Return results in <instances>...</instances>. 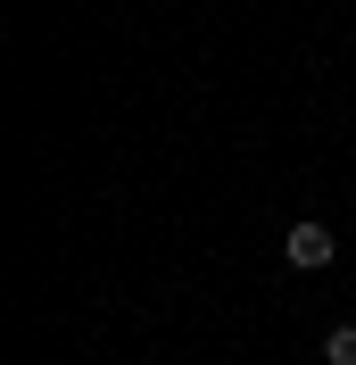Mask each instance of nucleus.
Returning <instances> with one entry per match:
<instances>
[{
  "mask_svg": "<svg viewBox=\"0 0 356 365\" xmlns=\"http://www.w3.org/2000/svg\"><path fill=\"white\" fill-rule=\"evenodd\" d=\"M323 365H356V324H332L323 332Z\"/></svg>",
  "mask_w": 356,
  "mask_h": 365,
  "instance_id": "2",
  "label": "nucleus"
},
{
  "mask_svg": "<svg viewBox=\"0 0 356 365\" xmlns=\"http://www.w3.org/2000/svg\"><path fill=\"white\" fill-rule=\"evenodd\" d=\"M282 257H290L298 274H323V266L340 257V232H332V225H290V232H282Z\"/></svg>",
  "mask_w": 356,
  "mask_h": 365,
  "instance_id": "1",
  "label": "nucleus"
}]
</instances>
